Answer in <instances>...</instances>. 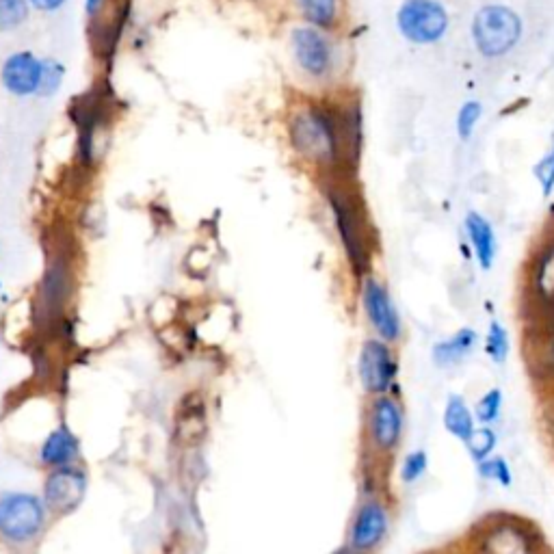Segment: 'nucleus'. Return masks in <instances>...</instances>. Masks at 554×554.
<instances>
[{"mask_svg": "<svg viewBox=\"0 0 554 554\" xmlns=\"http://www.w3.org/2000/svg\"><path fill=\"white\" fill-rule=\"evenodd\" d=\"M522 37V20L505 5H487L472 20L474 46L487 59L505 57Z\"/></svg>", "mask_w": 554, "mask_h": 554, "instance_id": "obj_3", "label": "nucleus"}, {"mask_svg": "<svg viewBox=\"0 0 554 554\" xmlns=\"http://www.w3.org/2000/svg\"><path fill=\"white\" fill-rule=\"evenodd\" d=\"M68 0H29V5L42 13H55L59 11Z\"/></svg>", "mask_w": 554, "mask_h": 554, "instance_id": "obj_28", "label": "nucleus"}, {"mask_svg": "<svg viewBox=\"0 0 554 554\" xmlns=\"http://www.w3.org/2000/svg\"><path fill=\"white\" fill-rule=\"evenodd\" d=\"M290 46H293V55L299 68L312 78H327L334 68V50L327 37L312 29V26H297L290 33Z\"/></svg>", "mask_w": 554, "mask_h": 554, "instance_id": "obj_8", "label": "nucleus"}, {"mask_svg": "<svg viewBox=\"0 0 554 554\" xmlns=\"http://www.w3.org/2000/svg\"><path fill=\"white\" fill-rule=\"evenodd\" d=\"M535 176L539 180V184H542V193L544 197L552 195L554 191V141L550 145V150L544 154L542 161L537 163L535 167Z\"/></svg>", "mask_w": 554, "mask_h": 554, "instance_id": "obj_27", "label": "nucleus"}, {"mask_svg": "<svg viewBox=\"0 0 554 554\" xmlns=\"http://www.w3.org/2000/svg\"><path fill=\"white\" fill-rule=\"evenodd\" d=\"M204 431V407L202 403L189 405V401L184 403V407H180L178 412V435L182 440H195L200 438Z\"/></svg>", "mask_w": 554, "mask_h": 554, "instance_id": "obj_19", "label": "nucleus"}, {"mask_svg": "<svg viewBox=\"0 0 554 554\" xmlns=\"http://www.w3.org/2000/svg\"><path fill=\"white\" fill-rule=\"evenodd\" d=\"M46 524L44 503L33 494L9 492L0 496V537L11 544H29Z\"/></svg>", "mask_w": 554, "mask_h": 554, "instance_id": "obj_4", "label": "nucleus"}, {"mask_svg": "<svg viewBox=\"0 0 554 554\" xmlns=\"http://www.w3.org/2000/svg\"><path fill=\"white\" fill-rule=\"evenodd\" d=\"M338 554H358V552H353V550L347 548V550H342V552H338Z\"/></svg>", "mask_w": 554, "mask_h": 554, "instance_id": "obj_30", "label": "nucleus"}, {"mask_svg": "<svg viewBox=\"0 0 554 554\" xmlns=\"http://www.w3.org/2000/svg\"><path fill=\"white\" fill-rule=\"evenodd\" d=\"M87 492V477L74 466L55 468L44 485V503L55 513H70L83 503Z\"/></svg>", "mask_w": 554, "mask_h": 554, "instance_id": "obj_12", "label": "nucleus"}, {"mask_svg": "<svg viewBox=\"0 0 554 554\" xmlns=\"http://www.w3.org/2000/svg\"><path fill=\"white\" fill-rule=\"evenodd\" d=\"M299 11L314 26L332 29L338 20V0H297Z\"/></svg>", "mask_w": 554, "mask_h": 554, "instance_id": "obj_18", "label": "nucleus"}, {"mask_svg": "<svg viewBox=\"0 0 554 554\" xmlns=\"http://www.w3.org/2000/svg\"><path fill=\"white\" fill-rule=\"evenodd\" d=\"M290 143L308 161L332 167L345 161V130L342 115L323 107H306L290 120Z\"/></svg>", "mask_w": 554, "mask_h": 554, "instance_id": "obj_1", "label": "nucleus"}, {"mask_svg": "<svg viewBox=\"0 0 554 554\" xmlns=\"http://www.w3.org/2000/svg\"><path fill=\"white\" fill-rule=\"evenodd\" d=\"M104 0H85V11H87V16H96V13L100 11Z\"/></svg>", "mask_w": 554, "mask_h": 554, "instance_id": "obj_29", "label": "nucleus"}, {"mask_svg": "<svg viewBox=\"0 0 554 554\" xmlns=\"http://www.w3.org/2000/svg\"><path fill=\"white\" fill-rule=\"evenodd\" d=\"M327 202L332 206L336 230L353 271L364 273L371 265V236H368L362 204L351 191L338 187V184L327 189Z\"/></svg>", "mask_w": 554, "mask_h": 554, "instance_id": "obj_2", "label": "nucleus"}, {"mask_svg": "<svg viewBox=\"0 0 554 554\" xmlns=\"http://www.w3.org/2000/svg\"><path fill=\"white\" fill-rule=\"evenodd\" d=\"M427 466H429V455L425 451H414L407 455L403 461V468H401L403 483H407V485L416 483L422 474L427 472Z\"/></svg>", "mask_w": 554, "mask_h": 554, "instance_id": "obj_25", "label": "nucleus"}, {"mask_svg": "<svg viewBox=\"0 0 554 554\" xmlns=\"http://www.w3.org/2000/svg\"><path fill=\"white\" fill-rule=\"evenodd\" d=\"M39 457H42V464L50 468L72 466L78 457V440L70 431V427L61 425L57 429H52L42 446V451H39Z\"/></svg>", "mask_w": 554, "mask_h": 554, "instance_id": "obj_13", "label": "nucleus"}, {"mask_svg": "<svg viewBox=\"0 0 554 554\" xmlns=\"http://www.w3.org/2000/svg\"><path fill=\"white\" fill-rule=\"evenodd\" d=\"M358 371L362 386L368 394H375V397L386 394L392 388L399 371L397 360H394V353L388 347V342L375 338L366 340L360 351Z\"/></svg>", "mask_w": 554, "mask_h": 554, "instance_id": "obj_7", "label": "nucleus"}, {"mask_svg": "<svg viewBox=\"0 0 554 554\" xmlns=\"http://www.w3.org/2000/svg\"><path fill=\"white\" fill-rule=\"evenodd\" d=\"M368 438L377 453L390 455L397 451L403 438V410L397 399L388 394L375 397L368 412Z\"/></svg>", "mask_w": 554, "mask_h": 554, "instance_id": "obj_9", "label": "nucleus"}, {"mask_svg": "<svg viewBox=\"0 0 554 554\" xmlns=\"http://www.w3.org/2000/svg\"><path fill=\"white\" fill-rule=\"evenodd\" d=\"M500 412H503V392L498 388L487 390L477 403V420L483 427H490L500 418Z\"/></svg>", "mask_w": 554, "mask_h": 554, "instance_id": "obj_22", "label": "nucleus"}, {"mask_svg": "<svg viewBox=\"0 0 554 554\" xmlns=\"http://www.w3.org/2000/svg\"><path fill=\"white\" fill-rule=\"evenodd\" d=\"M533 286L539 301L548 308H554V243L546 247L537 260L533 271Z\"/></svg>", "mask_w": 554, "mask_h": 554, "instance_id": "obj_17", "label": "nucleus"}, {"mask_svg": "<svg viewBox=\"0 0 554 554\" xmlns=\"http://www.w3.org/2000/svg\"><path fill=\"white\" fill-rule=\"evenodd\" d=\"M466 232L470 245L474 249V256H477L479 265L487 271L496 260V234L490 226V221L481 217L479 213H470L466 217Z\"/></svg>", "mask_w": 554, "mask_h": 554, "instance_id": "obj_14", "label": "nucleus"}, {"mask_svg": "<svg viewBox=\"0 0 554 554\" xmlns=\"http://www.w3.org/2000/svg\"><path fill=\"white\" fill-rule=\"evenodd\" d=\"M479 472L483 474L485 479H490V481H496L500 483L503 487H509L511 485V470L507 466V461L503 457H490V459H485L479 464Z\"/></svg>", "mask_w": 554, "mask_h": 554, "instance_id": "obj_26", "label": "nucleus"}, {"mask_svg": "<svg viewBox=\"0 0 554 554\" xmlns=\"http://www.w3.org/2000/svg\"><path fill=\"white\" fill-rule=\"evenodd\" d=\"M362 303L368 316V323L384 342H397L401 338V316L394 308L392 297L384 284H379L375 277H366L362 288Z\"/></svg>", "mask_w": 554, "mask_h": 554, "instance_id": "obj_11", "label": "nucleus"}, {"mask_svg": "<svg viewBox=\"0 0 554 554\" xmlns=\"http://www.w3.org/2000/svg\"><path fill=\"white\" fill-rule=\"evenodd\" d=\"M468 451H470V457L477 461V464H481V461L490 459L492 451L496 448V433L490 429V427H481V429H474L472 438L468 440Z\"/></svg>", "mask_w": 554, "mask_h": 554, "instance_id": "obj_23", "label": "nucleus"}, {"mask_svg": "<svg viewBox=\"0 0 554 554\" xmlns=\"http://www.w3.org/2000/svg\"><path fill=\"white\" fill-rule=\"evenodd\" d=\"M390 529V516L386 505L377 498L366 500L358 507L349 529V550L364 554L375 550L384 542Z\"/></svg>", "mask_w": 554, "mask_h": 554, "instance_id": "obj_10", "label": "nucleus"}, {"mask_svg": "<svg viewBox=\"0 0 554 554\" xmlns=\"http://www.w3.org/2000/svg\"><path fill=\"white\" fill-rule=\"evenodd\" d=\"M444 427L455 440L468 444V440L472 438V433L477 427H474V416L470 412L468 403L464 401V397H457V394H453V397L446 401Z\"/></svg>", "mask_w": 554, "mask_h": 554, "instance_id": "obj_16", "label": "nucleus"}, {"mask_svg": "<svg viewBox=\"0 0 554 554\" xmlns=\"http://www.w3.org/2000/svg\"><path fill=\"white\" fill-rule=\"evenodd\" d=\"M485 349H487V355H490V358L496 364H503L507 360V355H509V336H507V329L503 325H500L498 321H492L490 329H487Z\"/></svg>", "mask_w": 554, "mask_h": 554, "instance_id": "obj_21", "label": "nucleus"}, {"mask_svg": "<svg viewBox=\"0 0 554 554\" xmlns=\"http://www.w3.org/2000/svg\"><path fill=\"white\" fill-rule=\"evenodd\" d=\"M48 59H39L33 52H13L0 70V83L16 98L44 96Z\"/></svg>", "mask_w": 554, "mask_h": 554, "instance_id": "obj_6", "label": "nucleus"}, {"mask_svg": "<svg viewBox=\"0 0 554 554\" xmlns=\"http://www.w3.org/2000/svg\"><path fill=\"white\" fill-rule=\"evenodd\" d=\"M29 0H0V33H11L29 20Z\"/></svg>", "mask_w": 554, "mask_h": 554, "instance_id": "obj_20", "label": "nucleus"}, {"mask_svg": "<svg viewBox=\"0 0 554 554\" xmlns=\"http://www.w3.org/2000/svg\"><path fill=\"white\" fill-rule=\"evenodd\" d=\"M477 340L479 336L474 334L472 329L468 327L459 329L457 334L438 342V345L433 347V362L440 368H453L468 358L472 349L477 347Z\"/></svg>", "mask_w": 554, "mask_h": 554, "instance_id": "obj_15", "label": "nucleus"}, {"mask_svg": "<svg viewBox=\"0 0 554 554\" xmlns=\"http://www.w3.org/2000/svg\"><path fill=\"white\" fill-rule=\"evenodd\" d=\"M397 24L407 42L435 44L448 29V13L435 0H405L397 13Z\"/></svg>", "mask_w": 554, "mask_h": 554, "instance_id": "obj_5", "label": "nucleus"}, {"mask_svg": "<svg viewBox=\"0 0 554 554\" xmlns=\"http://www.w3.org/2000/svg\"><path fill=\"white\" fill-rule=\"evenodd\" d=\"M481 111H483L481 104L474 102V100L466 102L464 107L459 109V113H457V135H459V139L466 141V139L472 137L474 128H477V124L481 120Z\"/></svg>", "mask_w": 554, "mask_h": 554, "instance_id": "obj_24", "label": "nucleus"}]
</instances>
